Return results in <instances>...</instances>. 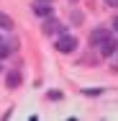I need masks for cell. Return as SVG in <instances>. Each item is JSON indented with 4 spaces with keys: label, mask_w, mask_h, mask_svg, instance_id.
I'll return each instance as SVG.
<instances>
[{
    "label": "cell",
    "mask_w": 118,
    "mask_h": 121,
    "mask_svg": "<svg viewBox=\"0 0 118 121\" xmlns=\"http://www.w3.org/2000/svg\"><path fill=\"white\" fill-rule=\"evenodd\" d=\"M90 47H95L103 57H113L118 52V41L108 28H93L90 31Z\"/></svg>",
    "instance_id": "obj_1"
},
{
    "label": "cell",
    "mask_w": 118,
    "mask_h": 121,
    "mask_svg": "<svg viewBox=\"0 0 118 121\" xmlns=\"http://www.w3.org/2000/svg\"><path fill=\"white\" fill-rule=\"evenodd\" d=\"M77 47V39L69 36V34H62L59 39H57V52H62V54H72Z\"/></svg>",
    "instance_id": "obj_2"
},
{
    "label": "cell",
    "mask_w": 118,
    "mask_h": 121,
    "mask_svg": "<svg viewBox=\"0 0 118 121\" xmlns=\"http://www.w3.org/2000/svg\"><path fill=\"white\" fill-rule=\"evenodd\" d=\"M5 85H8L10 90H13V88H18V85H21V70H16V67H13V70H8V75H5Z\"/></svg>",
    "instance_id": "obj_3"
},
{
    "label": "cell",
    "mask_w": 118,
    "mask_h": 121,
    "mask_svg": "<svg viewBox=\"0 0 118 121\" xmlns=\"http://www.w3.org/2000/svg\"><path fill=\"white\" fill-rule=\"evenodd\" d=\"M44 34L51 36V34H64V26L59 23V21H54V18H49L46 23H44Z\"/></svg>",
    "instance_id": "obj_4"
},
{
    "label": "cell",
    "mask_w": 118,
    "mask_h": 121,
    "mask_svg": "<svg viewBox=\"0 0 118 121\" xmlns=\"http://www.w3.org/2000/svg\"><path fill=\"white\" fill-rule=\"evenodd\" d=\"M13 28H16V21H13L8 13L0 10V31H13Z\"/></svg>",
    "instance_id": "obj_5"
},
{
    "label": "cell",
    "mask_w": 118,
    "mask_h": 121,
    "mask_svg": "<svg viewBox=\"0 0 118 121\" xmlns=\"http://www.w3.org/2000/svg\"><path fill=\"white\" fill-rule=\"evenodd\" d=\"M33 10H36L39 16H51V8H49V5H36Z\"/></svg>",
    "instance_id": "obj_6"
},
{
    "label": "cell",
    "mask_w": 118,
    "mask_h": 121,
    "mask_svg": "<svg viewBox=\"0 0 118 121\" xmlns=\"http://www.w3.org/2000/svg\"><path fill=\"white\" fill-rule=\"evenodd\" d=\"M85 93H87V95H100L103 90H100V88H90V90H85Z\"/></svg>",
    "instance_id": "obj_7"
},
{
    "label": "cell",
    "mask_w": 118,
    "mask_h": 121,
    "mask_svg": "<svg viewBox=\"0 0 118 121\" xmlns=\"http://www.w3.org/2000/svg\"><path fill=\"white\" fill-rule=\"evenodd\" d=\"M49 98H51V100H59V98H62V93H59V90H51V93H49Z\"/></svg>",
    "instance_id": "obj_8"
},
{
    "label": "cell",
    "mask_w": 118,
    "mask_h": 121,
    "mask_svg": "<svg viewBox=\"0 0 118 121\" xmlns=\"http://www.w3.org/2000/svg\"><path fill=\"white\" fill-rule=\"evenodd\" d=\"M103 3H105L108 8H118V0H103Z\"/></svg>",
    "instance_id": "obj_9"
},
{
    "label": "cell",
    "mask_w": 118,
    "mask_h": 121,
    "mask_svg": "<svg viewBox=\"0 0 118 121\" xmlns=\"http://www.w3.org/2000/svg\"><path fill=\"white\" fill-rule=\"evenodd\" d=\"M113 26H116V31H118V18H116V21H113Z\"/></svg>",
    "instance_id": "obj_10"
},
{
    "label": "cell",
    "mask_w": 118,
    "mask_h": 121,
    "mask_svg": "<svg viewBox=\"0 0 118 121\" xmlns=\"http://www.w3.org/2000/svg\"><path fill=\"white\" fill-rule=\"evenodd\" d=\"M41 3H51V0H41Z\"/></svg>",
    "instance_id": "obj_11"
}]
</instances>
